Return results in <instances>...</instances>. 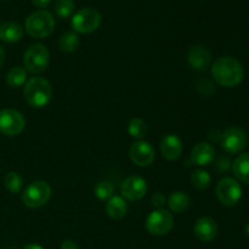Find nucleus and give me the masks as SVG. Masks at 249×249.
I'll return each instance as SVG.
<instances>
[{"label": "nucleus", "mask_w": 249, "mask_h": 249, "mask_svg": "<svg viewBox=\"0 0 249 249\" xmlns=\"http://www.w3.org/2000/svg\"><path fill=\"white\" fill-rule=\"evenodd\" d=\"M212 75L219 85L225 88H235L242 83L245 71L240 61L231 56L218 58L212 66Z\"/></svg>", "instance_id": "1"}, {"label": "nucleus", "mask_w": 249, "mask_h": 249, "mask_svg": "<svg viewBox=\"0 0 249 249\" xmlns=\"http://www.w3.org/2000/svg\"><path fill=\"white\" fill-rule=\"evenodd\" d=\"M23 95L29 106L34 108H43L50 102L53 88L45 78L33 77L24 84Z\"/></svg>", "instance_id": "2"}, {"label": "nucleus", "mask_w": 249, "mask_h": 249, "mask_svg": "<svg viewBox=\"0 0 249 249\" xmlns=\"http://www.w3.org/2000/svg\"><path fill=\"white\" fill-rule=\"evenodd\" d=\"M24 28H26L27 33L33 38H46L53 32L55 18L46 10H38L27 17Z\"/></svg>", "instance_id": "3"}, {"label": "nucleus", "mask_w": 249, "mask_h": 249, "mask_svg": "<svg viewBox=\"0 0 249 249\" xmlns=\"http://www.w3.org/2000/svg\"><path fill=\"white\" fill-rule=\"evenodd\" d=\"M49 60L50 53L48 48L43 44H33L24 53L23 67L27 72L39 74L48 68Z\"/></svg>", "instance_id": "4"}, {"label": "nucleus", "mask_w": 249, "mask_h": 249, "mask_svg": "<svg viewBox=\"0 0 249 249\" xmlns=\"http://www.w3.org/2000/svg\"><path fill=\"white\" fill-rule=\"evenodd\" d=\"M51 197V187L46 181H33L22 194V201L29 208H40L45 206Z\"/></svg>", "instance_id": "5"}, {"label": "nucleus", "mask_w": 249, "mask_h": 249, "mask_svg": "<svg viewBox=\"0 0 249 249\" xmlns=\"http://www.w3.org/2000/svg\"><path fill=\"white\" fill-rule=\"evenodd\" d=\"M100 23H101V15L92 7L79 10L72 17V28L75 33H92L99 28Z\"/></svg>", "instance_id": "6"}, {"label": "nucleus", "mask_w": 249, "mask_h": 249, "mask_svg": "<svg viewBox=\"0 0 249 249\" xmlns=\"http://www.w3.org/2000/svg\"><path fill=\"white\" fill-rule=\"evenodd\" d=\"M216 196L221 204L233 207L242 198V187L233 178H224L216 186Z\"/></svg>", "instance_id": "7"}, {"label": "nucleus", "mask_w": 249, "mask_h": 249, "mask_svg": "<svg viewBox=\"0 0 249 249\" xmlns=\"http://www.w3.org/2000/svg\"><path fill=\"white\" fill-rule=\"evenodd\" d=\"M174 226V218L167 209H156L146 219V229L151 235L163 236L170 232Z\"/></svg>", "instance_id": "8"}, {"label": "nucleus", "mask_w": 249, "mask_h": 249, "mask_svg": "<svg viewBox=\"0 0 249 249\" xmlns=\"http://www.w3.org/2000/svg\"><path fill=\"white\" fill-rule=\"evenodd\" d=\"M247 134L243 129L238 128V126H231V128H228L221 134V147L225 152L230 153V155L242 152L247 147Z\"/></svg>", "instance_id": "9"}, {"label": "nucleus", "mask_w": 249, "mask_h": 249, "mask_svg": "<svg viewBox=\"0 0 249 249\" xmlns=\"http://www.w3.org/2000/svg\"><path fill=\"white\" fill-rule=\"evenodd\" d=\"M26 119L21 112L12 108L0 111V133L6 136H16L23 131Z\"/></svg>", "instance_id": "10"}, {"label": "nucleus", "mask_w": 249, "mask_h": 249, "mask_svg": "<svg viewBox=\"0 0 249 249\" xmlns=\"http://www.w3.org/2000/svg\"><path fill=\"white\" fill-rule=\"evenodd\" d=\"M147 182L143 178L139 175L129 177L122 182L121 194L122 196L129 201H140L147 192Z\"/></svg>", "instance_id": "11"}, {"label": "nucleus", "mask_w": 249, "mask_h": 249, "mask_svg": "<svg viewBox=\"0 0 249 249\" xmlns=\"http://www.w3.org/2000/svg\"><path fill=\"white\" fill-rule=\"evenodd\" d=\"M129 156L138 167H148L155 160V148L145 140H138L131 145Z\"/></svg>", "instance_id": "12"}, {"label": "nucleus", "mask_w": 249, "mask_h": 249, "mask_svg": "<svg viewBox=\"0 0 249 249\" xmlns=\"http://www.w3.org/2000/svg\"><path fill=\"white\" fill-rule=\"evenodd\" d=\"M212 55L207 48L202 45L191 46L187 53V62L192 70L204 71L211 65Z\"/></svg>", "instance_id": "13"}, {"label": "nucleus", "mask_w": 249, "mask_h": 249, "mask_svg": "<svg viewBox=\"0 0 249 249\" xmlns=\"http://www.w3.org/2000/svg\"><path fill=\"white\" fill-rule=\"evenodd\" d=\"M214 157H215V148L213 147V145L208 142H199L192 148L190 160L192 164L197 167H206L213 162Z\"/></svg>", "instance_id": "14"}, {"label": "nucleus", "mask_w": 249, "mask_h": 249, "mask_svg": "<svg viewBox=\"0 0 249 249\" xmlns=\"http://www.w3.org/2000/svg\"><path fill=\"white\" fill-rule=\"evenodd\" d=\"M194 232L199 241L211 242L218 235V225L214 219L203 216L196 221L194 226Z\"/></svg>", "instance_id": "15"}, {"label": "nucleus", "mask_w": 249, "mask_h": 249, "mask_svg": "<svg viewBox=\"0 0 249 249\" xmlns=\"http://www.w3.org/2000/svg\"><path fill=\"white\" fill-rule=\"evenodd\" d=\"M160 152L168 160H175L181 156L182 141L175 134H167L160 141Z\"/></svg>", "instance_id": "16"}, {"label": "nucleus", "mask_w": 249, "mask_h": 249, "mask_svg": "<svg viewBox=\"0 0 249 249\" xmlns=\"http://www.w3.org/2000/svg\"><path fill=\"white\" fill-rule=\"evenodd\" d=\"M128 212V204L125 199L121 196H112L106 203V213L109 218L114 220L123 219Z\"/></svg>", "instance_id": "17"}, {"label": "nucleus", "mask_w": 249, "mask_h": 249, "mask_svg": "<svg viewBox=\"0 0 249 249\" xmlns=\"http://www.w3.org/2000/svg\"><path fill=\"white\" fill-rule=\"evenodd\" d=\"M23 36V28L14 21L6 22L0 26V39L6 43H17Z\"/></svg>", "instance_id": "18"}, {"label": "nucleus", "mask_w": 249, "mask_h": 249, "mask_svg": "<svg viewBox=\"0 0 249 249\" xmlns=\"http://www.w3.org/2000/svg\"><path fill=\"white\" fill-rule=\"evenodd\" d=\"M232 172L240 181L249 184V152L242 153L233 160Z\"/></svg>", "instance_id": "19"}, {"label": "nucleus", "mask_w": 249, "mask_h": 249, "mask_svg": "<svg viewBox=\"0 0 249 249\" xmlns=\"http://www.w3.org/2000/svg\"><path fill=\"white\" fill-rule=\"evenodd\" d=\"M168 207L174 213H182L190 206V197L186 192L175 191L168 198Z\"/></svg>", "instance_id": "20"}, {"label": "nucleus", "mask_w": 249, "mask_h": 249, "mask_svg": "<svg viewBox=\"0 0 249 249\" xmlns=\"http://www.w3.org/2000/svg\"><path fill=\"white\" fill-rule=\"evenodd\" d=\"M80 39L78 33L75 32H66L65 34H62V36L58 40V48L61 49V51L63 53H74L78 48H79Z\"/></svg>", "instance_id": "21"}, {"label": "nucleus", "mask_w": 249, "mask_h": 249, "mask_svg": "<svg viewBox=\"0 0 249 249\" xmlns=\"http://www.w3.org/2000/svg\"><path fill=\"white\" fill-rule=\"evenodd\" d=\"M27 82V71L24 67H17L11 68L6 75V83L9 87L11 88H18L26 84Z\"/></svg>", "instance_id": "22"}, {"label": "nucleus", "mask_w": 249, "mask_h": 249, "mask_svg": "<svg viewBox=\"0 0 249 249\" xmlns=\"http://www.w3.org/2000/svg\"><path fill=\"white\" fill-rule=\"evenodd\" d=\"M211 175L203 169H196L190 177L191 185L197 190H206L211 185Z\"/></svg>", "instance_id": "23"}, {"label": "nucleus", "mask_w": 249, "mask_h": 249, "mask_svg": "<svg viewBox=\"0 0 249 249\" xmlns=\"http://www.w3.org/2000/svg\"><path fill=\"white\" fill-rule=\"evenodd\" d=\"M4 185L11 194H19L23 187V178L16 172H9L4 177Z\"/></svg>", "instance_id": "24"}, {"label": "nucleus", "mask_w": 249, "mask_h": 249, "mask_svg": "<svg viewBox=\"0 0 249 249\" xmlns=\"http://www.w3.org/2000/svg\"><path fill=\"white\" fill-rule=\"evenodd\" d=\"M128 133L131 138L142 140L147 134V125L141 118H133L129 122Z\"/></svg>", "instance_id": "25"}, {"label": "nucleus", "mask_w": 249, "mask_h": 249, "mask_svg": "<svg viewBox=\"0 0 249 249\" xmlns=\"http://www.w3.org/2000/svg\"><path fill=\"white\" fill-rule=\"evenodd\" d=\"M114 187L109 181H100L97 182L96 186L94 189V194L100 201H108L112 196H113Z\"/></svg>", "instance_id": "26"}, {"label": "nucleus", "mask_w": 249, "mask_h": 249, "mask_svg": "<svg viewBox=\"0 0 249 249\" xmlns=\"http://www.w3.org/2000/svg\"><path fill=\"white\" fill-rule=\"evenodd\" d=\"M55 11L58 17L67 18L74 11V1L73 0H56Z\"/></svg>", "instance_id": "27"}, {"label": "nucleus", "mask_w": 249, "mask_h": 249, "mask_svg": "<svg viewBox=\"0 0 249 249\" xmlns=\"http://www.w3.org/2000/svg\"><path fill=\"white\" fill-rule=\"evenodd\" d=\"M152 204L157 209H163V206L165 204L164 195L160 194V192H156L152 196Z\"/></svg>", "instance_id": "28"}, {"label": "nucleus", "mask_w": 249, "mask_h": 249, "mask_svg": "<svg viewBox=\"0 0 249 249\" xmlns=\"http://www.w3.org/2000/svg\"><path fill=\"white\" fill-rule=\"evenodd\" d=\"M61 249H79V246L72 240H66L61 246Z\"/></svg>", "instance_id": "29"}, {"label": "nucleus", "mask_w": 249, "mask_h": 249, "mask_svg": "<svg viewBox=\"0 0 249 249\" xmlns=\"http://www.w3.org/2000/svg\"><path fill=\"white\" fill-rule=\"evenodd\" d=\"M32 1H33V4L36 5V7H39V9H45V7L50 4L51 0H32Z\"/></svg>", "instance_id": "30"}, {"label": "nucleus", "mask_w": 249, "mask_h": 249, "mask_svg": "<svg viewBox=\"0 0 249 249\" xmlns=\"http://www.w3.org/2000/svg\"><path fill=\"white\" fill-rule=\"evenodd\" d=\"M22 249H44V247H41L40 245H36V243H31V245L24 246Z\"/></svg>", "instance_id": "31"}, {"label": "nucleus", "mask_w": 249, "mask_h": 249, "mask_svg": "<svg viewBox=\"0 0 249 249\" xmlns=\"http://www.w3.org/2000/svg\"><path fill=\"white\" fill-rule=\"evenodd\" d=\"M4 61H5V50L0 46V67L2 66Z\"/></svg>", "instance_id": "32"}, {"label": "nucleus", "mask_w": 249, "mask_h": 249, "mask_svg": "<svg viewBox=\"0 0 249 249\" xmlns=\"http://www.w3.org/2000/svg\"><path fill=\"white\" fill-rule=\"evenodd\" d=\"M246 233H247V235L249 236V223L247 224V225H246Z\"/></svg>", "instance_id": "33"}]
</instances>
